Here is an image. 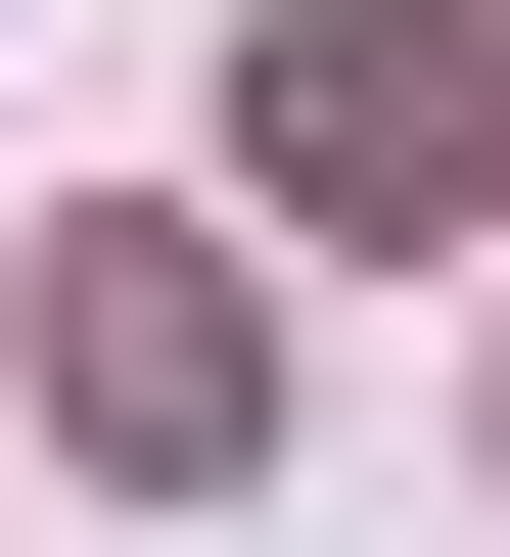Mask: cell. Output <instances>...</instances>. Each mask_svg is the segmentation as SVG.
Returning <instances> with one entry per match:
<instances>
[{
	"mask_svg": "<svg viewBox=\"0 0 510 557\" xmlns=\"http://www.w3.org/2000/svg\"><path fill=\"white\" fill-rule=\"evenodd\" d=\"M233 186H278V233H464V186H510V0H278Z\"/></svg>",
	"mask_w": 510,
	"mask_h": 557,
	"instance_id": "obj_1",
	"label": "cell"
},
{
	"mask_svg": "<svg viewBox=\"0 0 510 557\" xmlns=\"http://www.w3.org/2000/svg\"><path fill=\"white\" fill-rule=\"evenodd\" d=\"M47 418H94V465H233V418H278V325H233L186 233H94V278H47Z\"/></svg>",
	"mask_w": 510,
	"mask_h": 557,
	"instance_id": "obj_2",
	"label": "cell"
}]
</instances>
